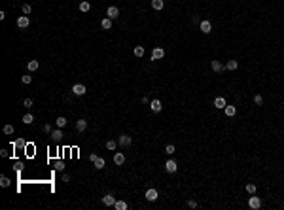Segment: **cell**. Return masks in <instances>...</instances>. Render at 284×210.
I'll list each match as a JSON object with an SVG mask.
<instances>
[{
  "mask_svg": "<svg viewBox=\"0 0 284 210\" xmlns=\"http://www.w3.org/2000/svg\"><path fill=\"white\" fill-rule=\"evenodd\" d=\"M104 167H106V161H104L102 157H97V161H95V169L101 170V169H104Z\"/></svg>",
  "mask_w": 284,
  "mask_h": 210,
  "instance_id": "603a6c76",
  "label": "cell"
},
{
  "mask_svg": "<svg viewBox=\"0 0 284 210\" xmlns=\"http://www.w3.org/2000/svg\"><path fill=\"white\" fill-rule=\"evenodd\" d=\"M165 170L167 172H176V170H178V163H176L174 159H169L167 163H165Z\"/></svg>",
  "mask_w": 284,
  "mask_h": 210,
  "instance_id": "5b68a950",
  "label": "cell"
},
{
  "mask_svg": "<svg viewBox=\"0 0 284 210\" xmlns=\"http://www.w3.org/2000/svg\"><path fill=\"white\" fill-rule=\"evenodd\" d=\"M101 27H102L104 30H110V29H112V19H110V17H104V19L101 21Z\"/></svg>",
  "mask_w": 284,
  "mask_h": 210,
  "instance_id": "ac0fdd59",
  "label": "cell"
},
{
  "mask_svg": "<svg viewBox=\"0 0 284 210\" xmlns=\"http://www.w3.org/2000/svg\"><path fill=\"white\" fill-rule=\"evenodd\" d=\"M163 6H165L163 0H152V8L153 10H163Z\"/></svg>",
  "mask_w": 284,
  "mask_h": 210,
  "instance_id": "7402d4cb",
  "label": "cell"
},
{
  "mask_svg": "<svg viewBox=\"0 0 284 210\" xmlns=\"http://www.w3.org/2000/svg\"><path fill=\"white\" fill-rule=\"evenodd\" d=\"M248 206H250L252 210H258L261 206V199L256 197V193H252V197H248Z\"/></svg>",
  "mask_w": 284,
  "mask_h": 210,
  "instance_id": "6da1fadb",
  "label": "cell"
},
{
  "mask_svg": "<svg viewBox=\"0 0 284 210\" xmlns=\"http://www.w3.org/2000/svg\"><path fill=\"white\" fill-rule=\"evenodd\" d=\"M214 106H216L218 110H224V108L227 106V102H225L224 97H216V99H214Z\"/></svg>",
  "mask_w": 284,
  "mask_h": 210,
  "instance_id": "7c38bea8",
  "label": "cell"
},
{
  "mask_svg": "<svg viewBox=\"0 0 284 210\" xmlns=\"http://www.w3.org/2000/svg\"><path fill=\"white\" fill-rule=\"evenodd\" d=\"M254 104L261 106V104H263V97H261V95H254Z\"/></svg>",
  "mask_w": 284,
  "mask_h": 210,
  "instance_id": "f546056e",
  "label": "cell"
},
{
  "mask_svg": "<svg viewBox=\"0 0 284 210\" xmlns=\"http://www.w3.org/2000/svg\"><path fill=\"white\" fill-rule=\"evenodd\" d=\"M210 66H212V70H214V72H224V70H225V65H222L220 61H212Z\"/></svg>",
  "mask_w": 284,
  "mask_h": 210,
  "instance_id": "4fadbf2b",
  "label": "cell"
},
{
  "mask_svg": "<svg viewBox=\"0 0 284 210\" xmlns=\"http://www.w3.org/2000/svg\"><path fill=\"white\" fill-rule=\"evenodd\" d=\"M114 163H116L118 167H121V165L125 163V155H123V153H121V151H118V153H116V155H114Z\"/></svg>",
  "mask_w": 284,
  "mask_h": 210,
  "instance_id": "9a60e30c",
  "label": "cell"
},
{
  "mask_svg": "<svg viewBox=\"0 0 284 210\" xmlns=\"http://www.w3.org/2000/svg\"><path fill=\"white\" fill-rule=\"evenodd\" d=\"M85 129H87V121H85V119H78V121H76V131L83 132Z\"/></svg>",
  "mask_w": 284,
  "mask_h": 210,
  "instance_id": "e0dca14e",
  "label": "cell"
},
{
  "mask_svg": "<svg viewBox=\"0 0 284 210\" xmlns=\"http://www.w3.org/2000/svg\"><path fill=\"white\" fill-rule=\"evenodd\" d=\"M118 144L121 146V148H129V146L133 144V138L129 135H121V136H118Z\"/></svg>",
  "mask_w": 284,
  "mask_h": 210,
  "instance_id": "7a4b0ae2",
  "label": "cell"
},
{
  "mask_svg": "<svg viewBox=\"0 0 284 210\" xmlns=\"http://www.w3.org/2000/svg\"><path fill=\"white\" fill-rule=\"evenodd\" d=\"M66 123H68V121H66V117H63V116H59V117H57V127H59V129H63Z\"/></svg>",
  "mask_w": 284,
  "mask_h": 210,
  "instance_id": "d4e9b609",
  "label": "cell"
},
{
  "mask_svg": "<svg viewBox=\"0 0 284 210\" xmlns=\"http://www.w3.org/2000/svg\"><path fill=\"white\" fill-rule=\"evenodd\" d=\"M133 53H134V57H142V55H144V47H142V46H137V47L133 49Z\"/></svg>",
  "mask_w": 284,
  "mask_h": 210,
  "instance_id": "484cf974",
  "label": "cell"
},
{
  "mask_svg": "<svg viewBox=\"0 0 284 210\" xmlns=\"http://www.w3.org/2000/svg\"><path fill=\"white\" fill-rule=\"evenodd\" d=\"M199 29H201V32H205V34H210L212 32L210 21H201V23H199Z\"/></svg>",
  "mask_w": 284,
  "mask_h": 210,
  "instance_id": "52a82bcc",
  "label": "cell"
},
{
  "mask_svg": "<svg viewBox=\"0 0 284 210\" xmlns=\"http://www.w3.org/2000/svg\"><path fill=\"white\" fill-rule=\"evenodd\" d=\"M188 206L189 208H197V202L195 201H188Z\"/></svg>",
  "mask_w": 284,
  "mask_h": 210,
  "instance_id": "74e56055",
  "label": "cell"
},
{
  "mask_svg": "<svg viewBox=\"0 0 284 210\" xmlns=\"http://www.w3.org/2000/svg\"><path fill=\"white\" fill-rule=\"evenodd\" d=\"M225 68H227V70H237V68H239V62L231 59V61H227V62H225Z\"/></svg>",
  "mask_w": 284,
  "mask_h": 210,
  "instance_id": "ffe728a7",
  "label": "cell"
},
{
  "mask_svg": "<svg viewBox=\"0 0 284 210\" xmlns=\"http://www.w3.org/2000/svg\"><path fill=\"white\" fill-rule=\"evenodd\" d=\"M63 136H65V135H63V131L59 127H57L55 131H51V140H53V142H61Z\"/></svg>",
  "mask_w": 284,
  "mask_h": 210,
  "instance_id": "9c48e42d",
  "label": "cell"
},
{
  "mask_svg": "<svg viewBox=\"0 0 284 210\" xmlns=\"http://www.w3.org/2000/svg\"><path fill=\"white\" fill-rule=\"evenodd\" d=\"M10 184H11V182H10L8 176H0V186H2V187H8Z\"/></svg>",
  "mask_w": 284,
  "mask_h": 210,
  "instance_id": "83f0119b",
  "label": "cell"
},
{
  "mask_svg": "<svg viewBox=\"0 0 284 210\" xmlns=\"http://www.w3.org/2000/svg\"><path fill=\"white\" fill-rule=\"evenodd\" d=\"M63 182H70V176H68V174H63Z\"/></svg>",
  "mask_w": 284,
  "mask_h": 210,
  "instance_id": "b9f144b4",
  "label": "cell"
},
{
  "mask_svg": "<svg viewBox=\"0 0 284 210\" xmlns=\"http://www.w3.org/2000/svg\"><path fill=\"white\" fill-rule=\"evenodd\" d=\"M57 170H65V165H63V161H57Z\"/></svg>",
  "mask_w": 284,
  "mask_h": 210,
  "instance_id": "8d00e7d4",
  "label": "cell"
},
{
  "mask_svg": "<svg viewBox=\"0 0 284 210\" xmlns=\"http://www.w3.org/2000/svg\"><path fill=\"white\" fill-rule=\"evenodd\" d=\"M150 108H152V112H155V114H157V112H161V110H163V104H161V100H159V99H153V100L150 102Z\"/></svg>",
  "mask_w": 284,
  "mask_h": 210,
  "instance_id": "ba28073f",
  "label": "cell"
},
{
  "mask_svg": "<svg viewBox=\"0 0 284 210\" xmlns=\"http://www.w3.org/2000/svg\"><path fill=\"white\" fill-rule=\"evenodd\" d=\"M21 81H23L25 85H28V83L32 81V78H31V76H28V74H25V76H21Z\"/></svg>",
  "mask_w": 284,
  "mask_h": 210,
  "instance_id": "d6a6232c",
  "label": "cell"
},
{
  "mask_svg": "<svg viewBox=\"0 0 284 210\" xmlns=\"http://www.w3.org/2000/svg\"><path fill=\"white\" fill-rule=\"evenodd\" d=\"M21 121H23L25 125H31V123L34 121V116H32V114H25V116H23V119H21Z\"/></svg>",
  "mask_w": 284,
  "mask_h": 210,
  "instance_id": "cb8c5ba5",
  "label": "cell"
},
{
  "mask_svg": "<svg viewBox=\"0 0 284 210\" xmlns=\"http://www.w3.org/2000/svg\"><path fill=\"white\" fill-rule=\"evenodd\" d=\"M256 189H258V187H256V184H246V191L250 193V195L256 193Z\"/></svg>",
  "mask_w": 284,
  "mask_h": 210,
  "instance_id": "1f68e13d",
  "label": "cell"
},
{
  "mask_svg": "<svg viewBox=\"0 0 284 210\" xmlns=\"http://www.w3.org/2000/svg\"><path fill=\"white\" fill-rule=\"evenodd\" d=\"M72 93H74L76 97H82V95L87 93V87H85L83 83H76V85H72Z\"/></svg>",
  "mask_w": 284,
  "mask_h": 210,
  "instance_id": "3957f363",
  "label": "cell"
},
{
  "mask_svg": "<svg viewBox=\"0 0 284 210\" xmlns=\"http://www.w3.org/2000/svg\"><path fill=\"white\" fill-rule=\"evenodd\" d=\"M118 146H119V144L116 142V140H108V142H106V148H108V150H116Z\"/></svg>",
  "mask_w": 284,
  "mask_h": 210,
  "instance_id": "f1b7e54d",
  "label": "cell"
},
{
  "mask_svg": "<svg viewBox=\"0 0 284 210\" xmlns=\"http://www.w3.org/2000/svg\"><path fill=\"white\" fill-rule=\"evenodd\" d=\"M91 10V4L87 2V0H83V2H80V11H83V13H87Z\"/></svg>",
  "mask_w": 284,
  "mask_h": 210,
  "instance_id": "44dd1931",
  "label": "cell"
},
{
  "mask_svg": "<svg viewBox=\"0 0 284 210\" xmlns=\"http://www.w3.org/2000/svg\"><path fill=\"white\" fill-rule=\"evenodd\" d=\"M28 25H31V19H28V15H21L17 19V27L19 29H28Z\"/></svg>",
  "mask_w": 284,
  "mask_h": 210,
  "instance_id": "8992f818",
  "label": "cell"
},
{
  "mask_svg": "<svg viewBox=\"0 0 284 210\" xmlns=\"http://www.w3.org/2000/svg\"><path fill=\"white\" fill-rule=\"evenodd\" d=\"M31 11H32V8H31L28 4H25V6H23V13H25V15H28Z\"/></svg>",
  "mask_w": 284,
  "mask_h": 210,
  "instance_id": "e575fe53",
  "label": "cell"
},
{
  "mask_svg": "<svg viewBox=\"0 0 284 210\" xmlns=\"http://www.w3.org/2000/svg\"><path fill=\"white\" fill-rule=\"evenodd\" d=\"M44 131L47 132V135H51V125H44Z\"/></svg>",
  "mask_w": 284,
  "mask_h": 210,
  "instance_id": "f35d334b",
  "label": "cell"
},
{
  "mask_svg": "<svg viewBox=\"0 0 284 210\" xmlns=\"http://www.w3.org/2000/svg\"><path fill=\"white\" fill-rule=\"evenodd\" d=\"M224 112H225V116H229V117H233V116L237 114V108H235V106H229V104H227V106L224 108Z\"/></svg>",
  "mask_w": 284,
  "mask_h": 210,
  "instance_id": "d6986e66",
  "label": "cell"
},
{
  "mask_svg": "<svg viewBox=\"0 0 284 210\" xmlns=\"http://www.w3.org/2000/svg\"><path fill=\"white\" fill-rule=\"evenodd\" d=\"M165 57V49L163 47H153V51H152V61H159Z\"/></svg>",
  "mask_w": 284,
  "mask_h": 210,
  "instance_id": "277c9868",
  "label": "cell"
},
{
  "mask_svg": "<svg viewBox=\"0 0 284 210\" xmlns=\"http://www.w3.org/2000/svg\"><path fill=\"white\" fill-rule=\"evenodd\" d=\"M38 66H40V62H38L36 59H32V61H28V62H27V70H28V72H34V70H38Z\"/></svg>",
  "mask_w": 284,
  "mask_h": 210,
  "instance_id": "5bb4252c",
  "label": "cell"
},
{
  "mask_svg": "<svg viewBox=\"0 0 284 210\" xmlns=\"http://www.w3.org/2000/svg\"><path fill=\"white\" fill-rule=\"evenodd\" d=\"M114 206H116L118 210H127V202L125 201H116V205H114Z\"/></svg>",
  "mask_w": 284,
  "mask_h": 210,
  "instance_id": "4316f807",
  "label": "cell"
},
{
  "mask_svg": "<svg viewBox=\"0 0 284 210\" xmlns=\"http://www.w3.org/2000/svg\"><path fill=\"white\" fill-rule=\"evenodd\" d=\"M13 146H15V148H19V146H25V140H17V142L13 144Z\"/></svg>",
  "mask_w": 284,
  "mask_h": 210,
  "instance_id": "ab89813d",
  "label": "cell"
},
{
  "mask_svg": "<svg viewBox=\"0 0 284 210\" xmlns=\"http://www.w3.org/2000/svg\"><path fill=\"white\" fill-rule=\"evenodd\" d=\"M23 106H25V108H31V106H32V99H25V100H23Z\"/></svg>",
  "mask_w": 284,
  "mask_h": 210,
  "instance_id": "d590c367",
  "label": "cell"
},
{
  "mask_svg": "<svg viewBox=\"0 0 284 210\" xmlns=\"http://www.w3.org/2000/svg\"><path fill=\"white\" fill-rule=\"evenodd\" d=\"M97 157H98V155H97V153H91V155H89V159H91V161H93V163H95V161H97Z\"/></svg>",
  "mask_w": 284,
  "mask_h": 210,
  "instance_id": "60d3db41",
  "label": "cell"
},
{
  "mask_svg": "<svg viewBox=\"0 0 284 210\" xmlns=\"http://www.w3.org/2000/svg\"><path fill=\"white\" fill-rule=\"evenodd\" d=\"M106 15H108L110 19H118V15H119V10L116 8V6H110V8L106 10Z\"/></svg>",
  "mask_w": 284,
  "mask_h": 210,
  "instance_id": "8fae6325",
  "label": "cell"
},
{
  "mask_svg": "<svg viewBox=\"0 0 284 210\" xmlns=\"http://www.w3.org/2000/svg\"><path fill=\"white\" fill-rule=\"evenodd\" d=\"M165 153H167V155H173V153H174V146H173V144H169L167 148H165Z\"/></svg>",
  "mask_w": 284,
  "mask_h": 210,
  "instance_id": "836d02e7",
  "label": "cell"
},
{
  "mask_svg": "<svg viewBox=\"0 0 284 210\" xmlns=\"http://www.w3.org/2000/svg\"><path fill=\"white\" fill-rule=\"evenodd\" d=\"M102 205H104V206H114V205H116V199H114V195H110V193H108V195H104V197H102Z\"/></svg>",
  "mask_w": 284,
  "mask_h": 210,
  "instance_id": "30bf717a",
  "label": "cell"
},
{
  "mask_svg": "<svg viewBox=\"0 0 284 210\" xmlns=\"http://www.w3.org/2000/svg\"><path fill=\"white\" fill-rule=\"evenodd\" d=\"M146 199H148V201H150V202H153L155 199H157V191H155V189H153V187H150V189H148V191H146Z\"/></svg>",
  "mask_w": 284,
  "mask_h": 210,
  "instance_id": "2e32d148",
  "label": "cell"
},
{
  "mask_svg": "<svg viewBox=\"0 0 284 210\" xmlns=\"http://www.w3.org/2000/svg\"><path fill=\"white\" fill-rule=\"evenodd\" d=\"M13 125H4V135H13Z\"/></svg>",
  "mask_w": 284,
  "mask_h": 210,
  "instance_id": "4dcf8cb0",
  "label": "cell"
}]
</instances>
